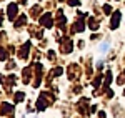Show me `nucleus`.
I'll use <instances>...</instances> for the list:
<instances>
[{"label": "nucleus", "instance_id": "nucleus-1", "mask_svg": "<svg viewBox=\"0 0 125 118\" xmlns=\"http://www.w3.org/2000/svg\"><path fill=\"white\" fill-rule=\"evenodd\" d=\"M107 48H108V45H107V43H104V45H102V47H100V50H102V52H105Z\"/></svg>", "mask_w": 125, "mask_h": 118}]
</instances>
